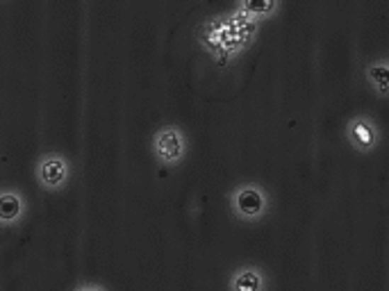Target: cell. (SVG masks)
Returning <instances> with one entry per match:
<instances>
[{
    "label": "cell",
    "mask_w": 389,
    "mask_h": 291,
    "mask_svg": "<svg viewBox=\"0 0 389 291\" xmlns=\"http://www.w3.org/2000/svg\"><path fill=\"white\" fill-rule=\"evenodd\" d=\"M239 5L246 14H251L255 18H269L276 14L280 0H239Z\"/></svg>",
    "instance_id": "8"
},
{
    "label": "cell",
    "mask_w": 389,
    "mask_h": 291,
    "mask_svg": "<svg viewBox=\"0 0 389 291\" xmlns=\"http://www.w3.org/2000/svg\"><path fill=\"white\" fill-rule=\"evenodd\" d=\"M266 275L257 266H242L230 275V291H264Z\"/></svg>",
    "instance_id": "6"
},
{
    "label": "cell",
    "mask_w": 389,
    "mask_h": 291,
    "mask_svg": "<svg viewBox=\"0 0 389 291\" xmlns=\"http://www.w3.org/2000/svg\"><path fill=\"white\" fill-rule=\"evenodd\" d=\"M364 78L376 89V93L380 96V98H385L387 91H389V64H387V59L380 57V59H376L371 64H366Z\"/></svg>",
    "instance_id": "7"
},
{
    "label": "cell",
    "mask_w": 389,
    "mask_h": 291,
    "mask_svg": "<svg viewBox=\"0 0 389 291\" xmlns=\"http://www.w3.org/2000/svg\"><path fill=\"white\" fill-rule=\"evenodd\" d=\"M269 205H271V198H269V191L257 185V182H244V185H237L230 193V210L237 219L255 223L259 219L266 217Z\"/></svg>",
    "instance_id": "1"
},
{
    "label": "cell",
    "mask_w": 389,
    "mask_h": 291,
    "mask_svg": "<svg viewBox=\"0 0 389 291\" xmlns=\"http://www.w3.org/2000/svg\"><path fill=\"white\" fill-rule=\"evenodd\" d=\"M35 178L41 189L60 191L71 180V161L62 153H43L35 164Z\"/></svg>",
    "instance_id": "2"
},
{
    "label": "cell",
    "mask_w": 389,
    "mask_h": 291,
    "mask_svg": "<svg viewBox=\"0 0 389 291\" xmlns=\"http://www.w3.org/2000/svg\"><path fill=\"white\" fill-rule=\"evenodd\" d=\"M75 291H105V287H101V285H82Z\"/></svg>",
    "instance_id": "9"
},
{
    "label": "cell",
    "mask_w": 389,
    "mask_h": 291,
    "mask_svg": "<svg viewBox=\"0 0 389 291\" xmlns=\"http://www.w3.org/2000/svg\"><path fill=\"white\" fill-rule=\"evenodd\" d=\"M153 153L167 166H178L187 153L185 132L178 125H164L153 135Z\"/></svg>",
    "instance_id": "3"
},
{
    "label": "cell",
    "mask_w": 389,
    "mask_h": 291,
    "mask_svg": "<svg viewBox=\"0 0 389 291\" xmlns=\"http://www.w3.org/2000/svg\"><path fill=\"white\" fill-rule=\"evenodd\" d=\"M344 137L358 153H373V150L380 146V139H383L378 123L364 114L349 118V123L344 127Z\"/></svg>",
    "instance_id": "4"
},
{
    "label": "cell",
    "mask_w": 389,
    "mask_h": 291,
    "mask_svg": "<svg viewBox=\"0 0 389 291\" xmlns=\"http://www.w3.org/2000/svg\"><path fill=\"white\" fill-rule=\"evenodd\" d=\"M28 202L18 189H0V225H16L26 217Z\"/></svg>",
    "instance_id": "5"
}]
</instances>
